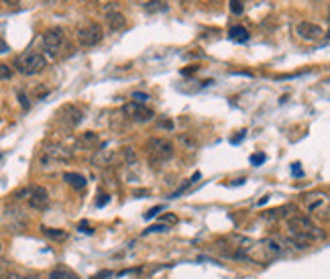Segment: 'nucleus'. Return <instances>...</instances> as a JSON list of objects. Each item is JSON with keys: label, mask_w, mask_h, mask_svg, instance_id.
<instances>
[{"label": "nucleus", "mask_w": 330, "mask_h": 279, "mask_svg": "<svg viewBox=\"0 0 330 279\" xmlns=\"http://www.w3.org/2000/svg\"><path fill=\"white\" fill-rule=\"evenodd\" d=\"M288 227L298 237V245H304V247H306L308 241H314V239L322 237V231L314 225L312 218L306 216V214H294L292 218H288Z\"/></svg>", "instance_id": "1"}, {"label": "nucleus", "mask_w": 330, "mask_h": 279, "mask_svg": "<svg viewBox=\"0 0 330 279\" xmlns=\"http://www.w3.org/2000/svg\"><path fill=\"white\" fill-rule=\"evenodd\" d=\"M15 68L23 76H35V74H39V72H43L47 68V60H45V55L39 53V51H27V53L21 55V58H17Z\"/></svg>", "instance_id": "2"}, {"label": "nucleus", "mask_w": 330, "mask_h": 279, "mask_svg": "<svg viewBox=\"0 0 330 279\" xmlns=\"http://www.w3.org/2000/svg\"><path fill=\"white\" fill-rule=\"evenodd\" d=\"M147 153L151 157L153 163H163V161H170L176 153L174 143L163 139V137H153L147 141Z\"/></svg>", "instance_id": "3"}, {"label": "nucleus", "mask_w": 330, "mask_h": 279, "mask_svg": "<svg viewBox=\"0 0 330 279\" xmlns=\"http://www.w3.org/2000/svg\"><path fill=\"white\" fill-rule=\"evenodd\" d=\"M41 45H43V51L49 55V58H60L62 51L68 47L66 43V35L62 29H49L43 33L41 37Z\"/></svg>", "instance_id": "4"}, {"label": "nucleus", "mask_w": 330, "mask_h": 279, "mask_svg": "<svg viewBox=\"0 0 330 279\" xmlns=\"http://www.w3.org/2000/svg\"><path fill=\"white\" fill-rule=\"evenodd\" d=\"M76 37H78V43L80 45H84V47H96L104 39V29L96 21H86V23H82L78 27Z\"/></svg>", "instance_id": "5"}, {"label": "nucleus", "mask_w": 330, "mask_h": 279, "mask_svg": "<svg viewBox=\"0 0 330 279\" xmlns=\"http://www.w3.org/2000/svg\"><path fill=\"white\" fill-rule=\"evenodd\" d=\"M58 123L62 125V127H66L68 131H72V129H76L82 121H84V113L76 106V104H64L60 110H58Z\"/></svg>", "instance_id": "6"}, {"label": "nucleus", "mask_w": 330, "mask_h": 279, "mask_svg": "<svg viewBox=\"0 0 330 279\" xmlns=\"http://www.w3.org/2000/svg\"><path fill=\"white\" fill-rule=\"evenodd\" d=\"M123 115H125V119L133 121V123H149L155 117L153 110L149 106L141 104V102H129V104H125L123 106Z\"/></svg>", "instance_id": "7"}, {"label": "nucleus", "mask_w": 330, "mask_h": 279, "mask_svg": "<svg viewBox=\"0 0 330 279\" xmlns=\"http://www.w3.org/2000/svg\"><path fill=\"white\" fill-rule=\"evenodd\" d=\"M296 35H298L302 41H318V39L324 37V29L318 27V25H314V23L304 21V23H298Z\"/></svg>", "instance_id": "8"}, {"label": "nucleus", "mask_w": 330, "mask_h": 279, "mask_svg": "<svg viewBox=\"0 0 330 279\" xmlns=\"http://www.w3.org/2000/svg\"><path fill=\"white\" fill-rule=\"evenodd\" d=\"M70 159V153L64 147H47L41 155V163L43 165H60L64 161Z\"/></svg>", "instance_id": "9"}, {"label": "nucleus", "mask_w": 330, "mask_h": 279, "mask_svg": "<svg viewBox=\"0 0 330 279\" xmlns=\"http://www.w3.org/2000/svg\"><path fill=\"white\" fill-rule=\"evenodd\" d=\"M100 143V137L98 133H92V131H86V133H80L74 141V149H80V151H92L96 149Z\"/></svg>", "instance_id": "10"}, {"label": "nucleus", "mask_w": 330, "mask_h": 279, "mask_svg": "<svg viewBox=\"0 0 330 279\" xmlns=\"http://www.w3.org/2000/svg\"><path fill=\"white\" fill-rule=\"evenodd\" d=\"M27 202H29V206L33 210H45L49 206V194L43 188H31V194H29Z\"/></svg>", "instance_id": "11"}, {"label": "nucleus", "mask_w": 330, "mask_h": 279, "mask_svg": "<svg viewBox=\"0 0 330 279\" xmlns=\"http://www.w3.org/2000/svg\"><path fill=\"white\" fill-rule=\"evenodd\" d=\"M326 202H328V196L324 192H312V194L304 196V204L310 212H318L320 206H326Z\"/></svg>", "instance_id": "12"}, {"label": "nucleus", "mask_w": 330, "mask_h": 279, "mask_svg": "<svg viewBox=\"0 0 330 279\" xmlns=\"http://www.w3.org/2000/svg\"><path fill=\"white\" fill-rule=\"evenodd\" d=\"M106 21H108V29H110V31H123V29L127 27L125 15H121V13H117V11H108Z\"/></svg>", "instance_id": "13"}, {"label": "nucleus", "mask_w": 330, "mask_h": 279, "mask_svg": "<svg viewBox=\"0 0 330 279\" xmlns=\"http://www.w3.org/2000/svg\"><path fill=\"white\" fill-rule=\"evenodd\" d=\"M64 180L68 182V186H72V188H76V190H84L86 184H88L84 176L74 174V172H66V174H64Z\"/></svg>", "instance_id": "14"}, {"label": "nucleus", "mask_w": 330, "mask_h": 279, "mask_svg": "<svg viewBox=\"0 0 330 279\" xmlns=\"http://www.w3.org/2000/svg\"><path fill=\"white\" fill-rule=\"evenodd\" d=\"M49 279H80V277L72 269H68V267H55L49 273Z\"/></svg>", "instance_id": "15"}, {"label": "nucleus", "mask_w": 330, "mask_h": 279, "mask_svg": "<svg viewBox=\"0 0 330 279\" xmlns=\"http://www.w3.org/2000/svg\"><path fill=\"white\" fill-rule=\"evenodd\" d=\"M229 37H231L233 41H239V43H247L251 35H249V31H247L245 27H239V25H237V27H231V29H229Z\"/></svg>", "instance_id": "16"}, {"label": "nucleus", "mask_w": 330, "mask_h": 279, "mask_svg": "<svg viewBox=\"0 0 330 279\" xmlns=\"http://www.w3.org/2000/svg\"><path fill=\"white\" fill-rule=\"evenodd\" d=\"M41 233L53 241H66L68 239V233L62 231V229H51V227H41Z\"/></svg>", "instance_id": "17"}, {"label": "nucleus", "mask_w": 330, "mask_h": 279, "mask_svg": "<svg viewBox=\"0 0 330 279\" xmlns=\"http://www.w3.org/2000/svg\"><path fill=\"white\" fill-rule=\"evenodd\" d=\"M294 210H296L294 206H282V208H273V210L265 212V218H269V220H278V218L286 216L284 212H294Z\"/></svg>", "instance_id": "18"}, {"label": "nucleus", "mask_w": 330, "mask_h": 279, "mask_svg": "<svg viewBox=\"0 0 330 279\" xmlns=\"http://www.w3.org/2000/svg\"><path fill=\"white\" fill-rule=\"evenodd\" d=\"M147 13H157V11H168V5H163V0H151L145 7Z\"/></svg>", "instance_id": "19"}, {"label": "nucleus", "mask_w": 330, "mask_h": 279, "mask_svg": "<svg viewBox=\"0 0 330 279\" xmlns=\"http://www.w3.org/2000/svg\"><path fill=\"white\" fill-rule=\"evenodd\" d=\"M13 78V68L7 64H0V80H11Z\"/></svg>", "instance_id": "20"}, {"label": "nucleus", "mask_w": 330, "mask_h": 279, "mask_svg": "<svg viewBox=\"0 0 330 279\" xmlns=\"http://www.w3.org/2000/svg\"><path fill=\"white\" fill-rule=\"evenodd\" d=\"M231 11H233V15L241 17V15H243V11H245V7H243L241 0H231Z\"/></svg>", "instance_id": "21"}, {"label": "nucleus", "mask_w": 330, "mask_h": 279, "mask_svg": "<svg viewBox=\"0 0 330 279\" xmlns=\"http://www.w3.org/2000/svg\"><path fill=\"white\" fill-rule=\"evenodd\" d=\"M123 157H125V161L127 163H135V151H133V147H123Z\"/></svg>", "instance_id": "22"}, {"label": "nucleus", "mask_w": 330, "mask_h": 279, "mask_svg": "<svg viewBox=\"0 0 330 279\" xmlns=\"http://www.w3.org/2000/svg\"><path fill=\"white\" fill-rule=\"evenodd\" d=\"M11 271H13V265L9 261H5V259H0V279H3L7 273H11Z\"/></svg>", "instance_id": "23"}, {"label": "nucleus", "mask_w": 330, "mask_h": 279, "mask_svg": "<svg viewBox=\"0 0 330 279\" xmlns=\"http://www.w3.org/2000/svg\"><path fill=\"white\" fill-rule=\"evenodd\" d=\"M161 210H163V206H155V208H151V210L145 214V218H147V220H151V218H153V216H157Z\"/></svg>", "instance_id": "24"}, {"label": "nucleus", "mask_w": 330, "mask_h": 279, "mask_svg": "<svg viewBox=\"0 0 330 279\" xmlns=\"http://www.w3.org/2000/svg\"><path fill=\"white\" fill-rule=\"evenodd\" d=\"M263 161H265V155H263V153L251 155V163H253V165H259V163H263Z\"/></svg>", "instance_id": "25"}, {"label": "nucleus", "mask_w": 330, "mask_h": 279, "mask_svg": "<svg viewBox=\"0 0 330 279\" xmlns=\"http://www.w3.org/2000/svg\"><path fill=\"white\" fill-rule=\"evenodd\" d=\"M168 231V225H157V227H151L147 233H165Z\"/></svg>", "instance_id": "26"}, {"label": "nucleus", "mask_w": 330, "mask_h": 279, "mask_svg": "<svg viewBox=\"0 0 330 279\" xmlns=\"http://www.w3.org/2000/svg\"><path fill=\"white\" fill-rule=\"evenodd\" d=\"M106 277H113V271H100V273H96L92 279H106Z\"/></svg>", "instance_id": "27"}, {"label": "nucleus", "mask_w": 330, "mask_h": 279, "mask_svg": "<svg viewBox=\"0 0 330 279\" xmlns=\"http://www.w3.org/2000/svg\"><path fill=\"white\" fill-rule=\"evenodd\" d=\"M19 100H21V104H23V108H29L31 104H29V98L23 94V92H19Z\"/></svg>", "instance_id": "28"}, {"label": "nucleus", "mask_w": 330, "mask_h": 279, "mask_svg": "<svg viewBox=\"0 0 330 279\" xmlns=\"http://www.w3.org/2000/svg\"><path fill=\"white\" fill-rule=\"evenodd\" d=\"M108 202V196L106 194H98V200H96V206H104Z\"/></svg>", "instance_id": "29"}, {"label": "nucleus", "mask_w": 330, "mask_h": 279, "mask_svg": "<svg viewBox=\"0 0 330 279\" xmlns=\"http://www.w3.org/2000/svg\"><path fill=\"white\" fill-rule=\"evenodd\" d=\"M133 98H135V100H139V102L143 104V102H145L149 96H147V94H141V92H135V94H133Z\"/></svg>", "instance_id": "30"}, {"label": "nucleus", "mask_w": 330, "mask_h": 279, "mask_svg": "<svg viewBox=\"0 0 330 279\" xmlns=\"http://www.w3.org/2000/svg\"><path fill=\"white\" fill-rule=\"evenodd\" d=\"M80 229H82V233H86V235H92L94 231L88 227V222H82V225H80Z\"/></svg>", "instance_id": "31"}, {"label": "nucleus", "mask_w": 330, "mask_h": 279, "mask_svg": "<svg viewBox=\"0 0 330 279\" xmlns=\"http://www.w3.org/2000/svg\"><path fill=\"white\" fill-rule=\"evenodd\" d=\"M3 3H5L7 7H19L21 0H3Z\"/></svg>", "instance_id": "32"}, {"label": "nucleus", "mask_w": 330, "mask_h": 279, "mask_svg": "<svg viewBox=\"0 0 330 279\" xmlns=\"http://www.w3.org/2000/svg\"><path fill=\"white\" fill-rule=\"evenodd\" d=\"M292 170H294V176H302V170H300V163H294V167H292Z\"/></svg>", "instance_id": "33"}, {"label": "nucleus", "mask_w": 330, "mask_h": 279, "mask_svg": "<svg viewBox=\"0 0 330 279\" xmlns=\"http://www.w3.org/2000/svg\"><path fill=\"white\" fill-rule=\"evenodd\" d=\"M208 3H214V5H218V3H223V0H208Z\"/></svg>", "instance_id": "34"}, {"label": "nucleus", "mask_w": 330, "mask_h": 279, "mask_svg": "<svg viewBox=\"0 0 330 279\" xmlns=\"http://www.w3.org/2000/svg\"><path fill=\"white\" fill-rule=\"evenodd\" d=\"M0 251H3V245H0Z\"/></svg>", "instance_id": "35"}]
</instances>
